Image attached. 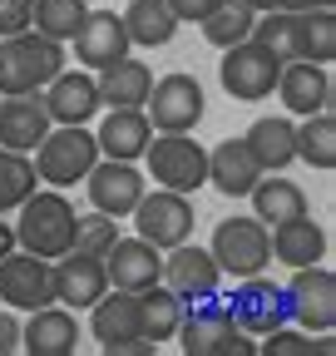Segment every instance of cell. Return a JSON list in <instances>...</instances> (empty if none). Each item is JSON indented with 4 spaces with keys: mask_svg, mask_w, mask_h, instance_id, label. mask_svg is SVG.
<instances>
[{
    "mask_svg": "<svg viewBox=\"0 0 336 356\" xmlns=\"http://www.w3.org/2000/svg\"><path fill=\"white\" fill-rule=\"evenodd\" d=\"M178 346L183 356H258V341H252L228 312V297L208 292L183 302V317H178Z\"/></svg>",
    "mask_w": 336,
    "mask_h": 356,
    "instance_id": "obj_1",
    "label": "cell"
},
{
    "mask_svg": "<svg viewBox=\"0 0 336 356\" xmlns=\"http://www.w3.org/2000/svg\"><path fill=\"white\" fill-rule=\"evenodd\" d=\"M15 248L35 252V257H60L74 243V203L60 188H35L20 208H15Z\"/></svg>",
    "mask_w": 336,
    "mask_h": 356,
    "instance_id": "obj_2",
    "label": "cell"
},
{
    "mask_svg": "<svg viewBox=\"0 0 336 356\" xmlns=\"http://www.w3.org/2000/svg\"><path fill=\"white\" fill-rule=\"evenodd\" d=\"M65 70V44L40 35V30H20L0 40V95H30L45 89L55 74Z\"/></svg>",
    "mask_w": 336,
    "mask_h": 356,
    "instance_id": "obj_3",
    "label": "cell"
},
{
    "mask_svg": "<svg viewBox=\"0 0 336 356\" xmlns=\"http://www.w3.org/2000/svg\"><path fill=\"white\" fill-rule=\"evenodd\" d=\"M94 159H99V144H94V134L84 129V124H50V134L30 154L40 184H50V188L84 184V173L94 168Z\"/></svg>",
    "mask_w": 336,
    "mask_h": 356,
    "instance_id": "obj_4",
    "label": "cell"
},
{
    "mask_svg": "<svg viewBox=\"0 0 336 356\" xmlns=\"http://www.w3.org/2000/svg\"><path fill=\"white\" fill-rule=\"evenodd\" d=\"M90 337L99 341L104 356H153L158 346L144 337V317H139V292L109 287L94 307H90Z\"/></svg>",
    "mask_w": 336,
    "mask_h": 356,
    "instance_id": "obj_5",
    "label": "cell"
},
{
    "mask_svg": "<svg viewBox=\"0 0 336 356\" xmlns=\"http://www.w3.org/2000/svg\"><path fill=\"white\" fill-rule=\"evenodd\" d=\"M144 168L158 188L198 193L208 184V149L193 144V134H153L144 149Z\"/></svg>",
    "mask_w": 336,
    "mask_h": 356,
    "instance_id": "obj_6",
    "label": "cell"
},
{
    "mask_svg": "<svg viewBox=\"0 0 336 356\" xmlns=\"http://www.w3.org/2000/svg\"><path fill=\"white\" fill-rule=\"evenodd\" d=\"M282 292H287V322H297L302 332H317V337H331V327H336V273L331 267H321V262L292 267V282Z\"/></svg>",
    "mask_w": 336,
    "mask_h": 356,
    "instance_id": "obj_7",
    "label": "cell"
},
{
    "mask_svg": "<svg viewBox=\"0 0 336 356\" xmlns=\"http://www.w3.org/2000/svg\"><path fill=\"white\" fill-rule=\"evenodd\" d=\"M208 252H213V262L228 277H258L272 262V233L258 218H223Z\"/></svg>",
    "mask_w": 336,
    "mask_h": 356,
    "instance_id": "obj_8",
    "label": "cell"
},
{
    "mask_svg": "<svg viewBox=\"0 0 336 356\" xmlns=\"http://www.w3.org/2000/svg\"><path fill=\"white\" fill-rule=\"evenodd\" d=\"M277 74H282V60L272 50H262L258 40L228 44L223 65H218V79H223V89H228L237 104H262L272 89H277Z\"/></svg>",
    "mask_w": 336,
    "mask_h": 356,
    "instance_id": "obj_9",
    "label": "cell"
},
{
    "mask_svg": "<svg viewBox=\"0 0 336 356\" xmlns=\"http://www.w3.org/2000/svg\"><path fill=\"white\" fill-rule=\"evenodd\" d=\"M203 84L193 74H163L149 84V99H144V114L153 124V134H193L198 119H203Z\"/></svg>",
    "mask_w": 336,
    "mask_h": 356,
    "instance_id": "obj_10",
    "label": "cell"
},
{
    "mask_svg": "<svg viewBox=\"0 0 336 356\" xmlns=\"http://www.w3.org/2000/svg\"><path fill=\"white\" fill-rule=\"evenodd\" d=\"M134 228H139V238L144 243H153L158 252H168V248H178V243H188L193 238V203H188V193H174V188H158V193H149L144 188V198L134 203Z\"/></svg>",
    "mask_w": 336,
    "mask_h": 356,
    "instance_id": "obj_11",
    "label": "cell"
},
{
    "mask_svg": "<svg viewBox=\"0 0 336 356\" xmlns=\"http://www.w3.org/2000/svg\"><path fill=\"white\" fill-rule=\"evenodd\" d=\"M55 302V277H50V257H35L25 248H10L0 257V307L10 312H35Z\"/></svg>",
    "mask_w": 336,
    "mask_h": 356,
    "instance_id": "obj_12",
    "label": "cell"
},
{
    "mask_svg": "<svg viewBox=\"0 0 336 356\" xmlns=\"http://www.w3.org/2000/svg\"><path fill=\"white\" fill-rule=\"evenodd\" d=\"M228 312H233V322L247 337H267V332L287 327V292L262 273L258 277H237V287L228 297Z\"/></svg>",
    "mask_w": 336,
    "mask_h": 356,
    "instance_id": "obj_13",
    "label": "cell"
},
{
    "mask_svg": "<svg viewBox=\"0 0 336 356\" xmlns=\"http://www.w3.org/2000/svg\"><path fill=\"white\" fill-rule=\"evenodd\" d=\"M50 277H55V302L69 307V312H84V307H94L104 292H109V273H104V257L94 252H60L50 262Z\"/></svg>",
    "mask_w": 336,
    "mask_h": 356,
    "instance_id": "obj_14",
    "label": "cell"
},
{
    "mask_svg": "<svg viewBox=\"0 0 336 356\" xmlns=\"http://www.w3.org/2000/svg\"><path fill=\"white\" fill-rule=\"evenodd\" d=\"M84 184H90V203L109 218H129L134 203L144 198V173L129 163V159H94V168L84 173Z\"/></svg>",
    "mask_w": 336,
    "mask_h": 356,
    "instance_id": "obj_15",
    "label": "cell"
},
{
    "mask_svg": "<svg viewBox=\"0 0 336 356\" xmlns=\"http://www.w3.org/2000/svg\"><path fill=\"white\" fill-rule=\"evenodd\" d=\"M30 322H20V351L25 356H74L79 346V317L69 307L50 302V307H35L25 312Z\"/></svg>",
    "mask_w": 336,
    "mask_h": 356,
    "instance_id": "obj_16",
    "label": "cell"
},
{
    "mask_svg": "<svg viewBox=\"0 0 336 356\" xmlns=\"http://www.w3.org/2000/svg\"><path fill=\"white\" fill-rule=\"evenodd\" d=\"M45 134H50V109H45L40 89H30V95H0V149L35 154V144Z\"/></svg>",
    "mask_w": 336,
    "mask_h": 356,
    "instance_id": "obj_17",
    "label": "cell"
},
{
    "mask_svg": "<svg viewBox=\"0 0 336 356\" xmlns=\"http://www.w3.org/2000/svg\"><path fill=\"white\" fill-rule=\"evenodd\" d=\"M158 282H163V287H174L183 302H193V297L218 292L223 267L213 262V252H208V248H198V243H178V248H168V257H163V277H158Z\"/></svg>",
    "mask_w": 336,
    "mask_h": 356,
    "instance_id": "obj_18",
    "label": "cell"
},
{
    "mask_svg": "<svg viewBox=\"0 0 336 356\" xmlns=\"http://www.w3.org/2000/svg\"><path fill=\"white\" fill-rule=\"evenodd\" d=\"M69 44H74V60H79L84 70H104V65L124 60V55H129V30H124V15H114V10H90Z\"/></svg>",
    "mask_w": 336,
    "mask_h": 356,
    "instance_id": "obj_19",
    "label": "cell"
},
{
    "mask_svg": "<svg viewBox=\"0 0 336 356\" xmlns=\"http://www.w3.org/2000/svg\"><path fill=\"white\" fill-rule=\"evenodd\" d=\"M45 109H50V124H90L99 114V84H94V70H60L45 89Z\"/></svg>",
    "mask_w": 336,
    "mask_h": 356,
    "instance_id": "obj_20",
    "label": "cell"
},
{
    "mask_svg": "<svg viewBox=\"0 0 336 356\" xmlns=\"http://www.w3.org/2000/svg\"><path fill=\"white\" fill-rule=\"evenodd\" d=\"M104 273H109V287H124V292H144L163 277V252L153 243H144L139 233L134 238H114V248L104 252Z\"/></svg>",
    "mask_w": 336,
    "mask_h": 356,
    "instance_id": "obj_21",
    "label": "cell"
},
{
    "mask_svg": "<svg viewBox=\"0 0 336 356\" xmlns=\"http://www.w3.org/2000/svg\"><path fill=\"white\" fill-rule=\"evenodd\" d=\"M277 95H282L287 114L307 119L317 109H331V74H326V65H312V60H282Z\"/></svg>",
    "mask_w": 336,
    "mask_h": 356,
    "instance_id": "obj_22",
    "label": "cell"
},
{
    "mask_svg": "<svg viewBox=\"0 0 336 356\" xmlns=\"http://www.w3.org/2000/svg\"><path fill=\"white\" fill-rule=\"evenodd\" d=\"M262 178V163L252 159L247 139H223L218 149H208V184L228 198H247L252 184Z\"/></svg>",
    "mask_w": 336,
    "mask_h": 356,
    "instance_id": "obj_23",
    "label": "cell"
},
{
    "mask_svg": "<svg viewBox=\"0 0 336 356\" xmlns=\"http://www.w3.org/2000/svg\"><path fill=\"white\" fill-rule=\"evenodd\" d=\"M149 139H153V124H149L144 109H109L104 124H99V134H94L99 159H129V163L144 159Z\"/></svg>",
    "mask_w": 336,
    "mask_h": 356,
    "instance_id": "obj_24",
    "label": "cell"
},
{
    "mask_svg": "<svg viewBox=\"0 0 336 356\" xmlns=\"http://www.w3.org/2000/svg\"><path fill=\"white\" fill-rule=\"evenodd\" d=\"M94 84H99V104H109V109H144L153 70L144 60H134V55H124V60L94 70Z\"/></svg>",
    "mask_w": 336,
    "mask_h": 356,
    "instance_id": "obj_25",
    "label": "cell"
},
{
    "mask_svg": "<svg viewBox=\"0 0 336 356\" xmlns=\"http://www.w3.org/2000/svg\"><path fill=\"white\" fill-rule=\"evenodd\" d=\"M267 233H272V257L287 262V267H312V262L326 257V228L312 213L287 218V222H277V228H267Z\"/></svg>",
    "mask_w": 336,
    "mask_h": 356,
    "instance_id": "obj_26",
    "label": "cell"
},
{
    "mask_svg": "<svg viewBox=\"0 0 336 356\" xmlns=\"http://www.w3.org/2000/svg\"><path fill=\"white\" fill-rule=\"evenodd\" d=\"M242 139H247L252 159L262 163V173H282L287 163H297V124L282 119V114L258 119V124L242 134Z\"/></svg>",
    "mask_w": 336,
    "mask_h": 356,
    "instance_id": "obj_27",
    "label": "cell"
},
{
    "mask_svg": "<svg viewBox=\"0 0 336 356\" xmlns=\"http://www.w3.org/2000/svg\"><path fill=\"white\" fill-rule=\"evenodd\" d=\"M252 218L258 222H287V218H302L307 213V193H302V184H292V178H282V173H262L258 184H252Z\"/></svg>",
    "mask_w": 336,
    "mask_h": 356,
    "instance_id": "obj_28",
    "label": "cell"
},
{
    "mask_svg": "<svg viewBox=\"0 0 336 356\" xmlns=\"http://www.w3.org/2000/svg\"><path fill=\"white\" fill-rule=\"evenodd\" d=\"M124 30H129V44H144V50H158L178 35V15L168 10V0H129L124 10Z\"/></svg>",
    "mask_w": 336,
    "mask_h": 356,
    "instance_id": "obj_29",
    "label": "cell"
},
{
    "mask_svg": "<svg viewBox=\"0 0 336 356\" xmlns=\"http://www.w3.org/2000/svg\"><path fill=\"white\" fill-rule=\"evenodd\" d=\"M297 159L312 163L317 173L336 168V114L331 109H317L297 124Z\"/></svg>",
    "mask_w": 336,
    "mask_h": 356,
    "instance_id": "obj_30",
    "label": "cell"
},
{
    "mask_svg": "<svg viewBox=\"0 0 336 356\" xmlns=\"http://www.w3.org/2000/svg\"><path fill=\"white\" fill-rule=\"evenodd\" d=\"M139 317H144V337H149L153 346H158V341H174L178 317H183V297H178L174 287L153 282V287L139 292Z\"/></svg>",
    "mask_w": 336,
    "mask_h": 356,
    "instance_id": "obj_31",
    "label": "cell"
},
{
    "mask_svg": "<svg viewBox=\"0 0 336 356\" xmlns=\"http://www.w3.org/2000/svg\"><path fill=\"white\" fill-rule=\"evenodd\" d=\"M297 60H312V65L336 60V6L297 15Z\"/></svg>",
    "mask_w": 336,
    "mask_h": 356,
    "instance_id": "obj_32",
    "label": "cell"
},
{
    "mask_svg": "<svg viewBox=\"0 0 336 356\" xmlns=\"http://www.w3.org/2000/svg\"><path fill=\"white\" fill-rule=\"evenodd\" d=\"M198 25H203V40L213 44V50H228V44H237V40H252L258 10H247L242 0H223V6H213Z\"/></svg>",
    "mask_w": 336,
    "mask_h": 356,
    "instance_id": "obj_33",
    "label": "cell"
},
{
    "mask_svg": "<svg viewBox=\"0 0 336 356\" xmlns=\"http://www.w3.org/2000/svg\"><path fill=\"white\" fill-rule=\"evenodd\" d=\"M84 15H90V0H35L30 6V30L69 44L74 30L84 25Z\"/></svg>",
    "mask_w": 336,
    "mask_h": 356,
    "instance_id": "obj_34",
    "label": "cell"
},
{
    "mask_svg": "<svg viewBox=\"0 0 336 356\" xmlns=\"http://www.w3.org/2000/svg\"><path fill=\"white\" fill-rule=\"evenodd\" d=\"M35 188H40V173H35L30 154L0 149V213H15Z\"/></svg>",
    "mask_w": 336,
    "mask_h": 356,
    "instance_id": "obj_35",
    "label": "cell"
},
{
    "mask_svg": "<svg viewBox=\"0 0 336 356\" xmlns=\"http://www.w3.org/2000/svg\"><path fill=\"white\" fill-rule=\"evenodd\" d=\"M252 40L277 60H297V10H262L252 25Z\"/></svg>",
    "mask_w": 336,
    "mask_h": 356,
    "instance_id": "obj_36",
    "label": "cell"
},
{
    "mask_svg": "<svg viewBox=\"0 0 336 356\" xmlns=\"http://www.w3.org/2000/svg\"><path fill=\"white\" fill-rule=\"evenodd\" d=\"M114 238H119V218H109V213H74V243L69 248H79V252H94V257H104L109 248H114Z\"/></svg>",
    "mask_w": 336,
    "mask_h": 356,
    "instance_id": "obj_37",
    "label": "cell"
},
{
    "mask_svg": "<svg viewBox=\"0 0 336 356\" xmlns=\"http://www.w3.org/2000/svg\"><path fill=\"white\" fill-rule=\"evenodd\" d=\"M331 341H312V332H292V327H277L258 341V356H326Z\"/></svg>",
    "mask_w": 336,
    "mask_h": 356,
    "instance_id": "obj_38",
    "label": "cell"
},
{
    "mask_svg": "<svg viewBox=\"0 0 336 356\" xmlns=\"http://www.w3.org/2000/svg\"><path fill=\"white\" fill-rule=\"evenodd\" d=\"M30 6L35 0H0V40L30 30Z\"/></svg>",
    "mask_w": 336,
    "mask_h": 356,
    "instance_id": "obj_39",
    "label": "cell"
},
{
    "mask_svg": "<svg viewBox=\"0 0 336 356\" xmlns=\"http://www.w3.org/2000/svg\"><path fill=\"white\" fill-rule=\"evenodd\" d=\"M213 6H223V0H168V10L178 15V25H183V20H188V25H198Z\"/></svg>",
    "mask_w": 336,
    "mask_h": 356,
    "instance_id": "obj_40",
    "label": "cell"
},
{
    "mask_svg": "<svg viewBox=\"0 0 336 356\" xmlns=\"http://www.w3.org/2000/svg\"><path fill=\"white\" fill-rule=\"evenodd\" d=\"M10 351H20V317L10 307H0V356H10Z\"/></svg>",
    "mask_w": 336,
    "mask_h": 356,
    "instance_id": "obj_41",
    "label": "cell"
},
{
    "mask_svg": "<svg viewBox=\"0 0 336 356\" xmlns=\"http://www.w3.org/2000/svg\"><path fill=\"white\" fill-rule=\"evenodd\" d=\"M321 6H336V0H277V10H321Z\"/></svg>",
    "mask_w": 336,
    "mask_h": 356,
    "instance_id": "obj_42",
    "label": "cell"
},
{
    "mask_svg": "<svg viewBox=\"0 0 336 356\" xmlns=\"http://www.w3.org/2000/svg\"><path fill=\"white\" fill-rule=\"evenodd\" d=\"M15 248V222H6V213H0V257H6Z\"/></svg>",
    "mask_w": 336,
    "mask_h": 356,
    "instance_id": "obj_43",
    "label": "cell"
},
{
    "mask_svg": "<svg viewBox=\"0 0 336 356\" xmlns=\"http://www.w3.org/2000/svg\"><path fill=\"white\" fill-rule=\"evenodd\" d=\"M242 6H247V10H258V15H262V10H277V0H242Z\"/></svg>",
    "mask_w": 336,
    "mask_h": 356,
    "instance_id": "obj_44",
    "label": "cell"
},
{
    "mask_svg": "<svg viewBox=\"0 0 336 356\" xmlns=\"http://www.w3.org/2000/svg\"><path fill=\"white\" fill-rule=\"evenodd\" d=\"M90 6H94V0H90Z\"/></svg>",
    "mask_w": 336,
    "mask_h": 356,
    "instance_id": "obj_45",
    "label": "cell"
}]
</instances>
